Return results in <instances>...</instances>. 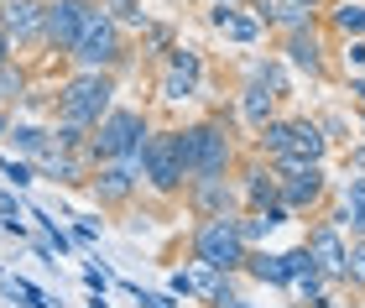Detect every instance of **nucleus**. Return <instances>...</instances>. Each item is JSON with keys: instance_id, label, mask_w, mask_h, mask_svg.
I'll return each mask as SVG.
<instances>
[{"instance_id": "obj_1", "label": "nucleus", "mask_w": 365, "mask_h": 308, "mask_svg": "<svg viewBox=\"0 0 365 308\" xmlns=\"http://www.w3.org/2000/svg\"><path fill=\"white\" fill-rule=\"evenodd\" d=\"M146 141H152V125H146L141 110H125V105H110L99 115L94 136H89V157L94 162H115V157H141Z\"/></svg>"}, {"instance_id": "obj_2", "label": "nucleus", "mask_w": 365, "mask_h": 308, "mask_svg": "<svg viewBox=\"0 0 365 308\" xmlns=\"http://www.w3.org/2000/svg\"><path fill=\"white\" fill-rule=\"evenodd\" d=\"M178 152H182V173L193 178H225L230 162H235V147H230L220 120H198L188 131H178Z\"/></svg>"}, {"instance_id": "obj_3", "label": "nucleus", "mask_w": 365, "mask_h": 308, "mask_svg": "<svg viewBox=\"0 0 365 308\" xmlns=\"http://www.w3.org/2000/svg\"><path fill=\"white\" fill-rule=\"evenodd\" d=\"M245 256H251V246H245L235 215H209L193 230V262H204L214 272H245Z\"/></svg>"}, {"instance_id": "obj_4", "label": "nucleus", "mask_w": 365, "mask_h": 308, "mask_svg": "<svg viewBox=\"0 0 365 308\" xmlns=\"http://www.w3.org/2000/svg\"><path fill=\"white\" fill-rule=\"evenodd\" d=\"M73 63H78V73H110L115 63L125 58V37H120V21L105 11V6H94V16H89V26H84V37L73 42V53H68Z\"/></svg>"}, {"instance_id": "obj_5", "label": "nucleus", "mask_w": 365, "mask_h": 308, "mask_svg": "<svg viewBox=\"0 0 365 308\" xmlns=\"http://www.w3.org/2000/svg\"><path fill=\"white\" fill-rule=\"evenodd\" d=\"M110 94H115V84H110V73H78V78H68V84L58 89V120H73V125H99V115L110 110Z\"/></svg>"}, {"instance_id": "obj_6", "label": "nucleus", "mask_w": 365, "mask_h": 308, "mask_svg": "<svg viewBox=\"0 0 365 308\" xmlns=\"http://www.w3.org/2000/svg\"><path fill=\"white\" fill-rule=\"evenodd\" d=\"M141 178H146L157 193H182L188 173H182L178 131H152V141H146V162H141Z\"/></svg>"}, {"instance_id": "obj_7", "label": "nucleus", "mask_w": 365, "mask_h": 308, "mask_svg": "<svg viewBox=\"0 0 365 308\" xmlns=\"http://www.w3.org/2000/svg\"><path fill=\"white\" fill-rule=\"evenodd\" d=\"M94 16V0H47V21H42V42L53 53H73V42L84 37Z\"/></svg>"}, {"instance_id": "obj_8", "label": "nucleus", "mask_w": 365, "mask_h": 308, "mask_svg": "<svg viewBox=\"0 0 365 308\" xmlns=\"http://www.w3.org/2000/svg\"><path fill=\"white\" fill-rule=\"evenodd\" d=\"M141 162H146V152H141V157L99 162V173L89 178V183H94V199H99V204H125L130 193H136V183H141Z\"/></svg>"}, {"instance_id": "obj_9", "label": "nucleus", "mask_w": 365, "mask_h": 308, "mask_svg": "<svg viewBox=\"0 0 365 308\" xmlns=\"http://www.w3.org/2000/svg\"><path fill=\"white\" fill-rule=\"evenodd\" d=\"M42 21H47V0H6L0 6V26H6L11 47L42 42Z\"/></svg>"}, {"instance_id": "obj_10", "label": "nucleus", "mask_w": 365, "mask_h": 308, "mask_svg": "<svg viewBox=\"0 0 365 308\" xmlns=\"http://www.w3.org/2000/svg\"><path fill=\"white\" fill-rule=\"evenodd\" d=\"M308 256H313V267H319L329 282H344V256H350V246H344V235H339V225H334V220L313 225V235H308Z\"/></svg>"}, {"instance_id": "obj_11", "label": "nucleus", "mask_w": 365, "mask_h": 308, "mask_svg": "<svg viewBox=\"0 0 365 308\" xmlns=\"http://www.w3.org/2000/svg\"><path fill=\"white\" fill-rule=\"evenodd\" d=\"M324 199V168L313 162V168H303V173H292V178H282V209H308V204H319Z\"/></svg>"}, {"instance_id": "obj_12", "label": "nucleus", "mask_w": 365, "mask_h": 308, "mask_svg": "<svg viewBox=\"0 0 365 308\" xmlns=\"http://www.w3.org/2000/svg\"><path fill=\"white\" fill-rule=\"evenodd\" d=\"M209 26L220 31V37H230V42H256L267 21H261L256 11H245V6H220V11L209 16Z\"/></svg>"}, {"instance_id": "obj_13", "label": "nucleus", "mask_w": 365, "mask_h": 308, "mask_svg": "<svg viewBox=\"0 0 365 308\" xmlns=\"http://www.w3.org/2000/svg\"><path fill=\"white\" fill-rule=\"evenodd\" d=\"M188 199H193V209L198 215H230V209H235V188L225 183V178H193L188 183Z\"/></svg>"}, {"instance_id": "obj_14", "label": "nucleus", "mask_w": 365, "mask_h": 308, "mask_svg": "<svg viewBox=\"0 0 365 308\" xmlns=\"http://www.w3.org/2000/svg\"><path fill=\"white\" fill-rule=\"evenodd\" d=\"M245 204L251 209H272V204H282V178H277V168H245Z\"/></svg>"}, {"instance_id": "obj_15", "label": "nucleus", "mask_w": 365, "mask_h": 308, "mask_svg": "<svg viewBox=\"0 0 365 308\" xmlns=\"http://www.w3.org/2000/svg\"><path fill=\"white\" fill-rule=\"evenodd\" d=\"M256 16L287 26V31H308L313 26V6H303V0H256Z\"/></svg>"}, {"instance_id": "obj_16", "label": "nucleus", "mask_w": 365, "mask_h": 308, "mask_svg": "<svg viewBox=\"0 0 365 308\" xmlns=\"http://www.w3.org/2000/svg\"><path fill=\"white\" fill-rule=\"evenodd\" d=\"M272 110H277V94L261 89L256 78H251V84L240 89V115H245V125H251V131H261V125L272 120Z\"/></svg>"}, {"instance_id": "obj_17", "label": "nucleus", "mask_w": 365, "mask_h": 308, "mask_svg": "<svg viewBox=\"0 0 365 308\" xmlns=\"http://www.w3.org/2000/svg\"><path fill=\"white\" fill-rule=\"evenodd\" d=\"M287 152H297L303 162H324V152H329L324 125H313V120H292V147H287Z\"/></svg>"}, {"instance_id": "obj_18", "label": "nucleus", "mask_w": 365, "mask_h": 308, "mask_svg": "<svg viewBox=\"0 0 365 308\" xmlns=\"http://www.w3.org/2000/svg\"><path fill=\"white\" fill-rule=\"evenodd\" d=\"M287 58H292V68L324 73V53H319V37H313V26H308V31H287Z\"/></svg>"}, {"instance_id": "obj_19", "label": "nucleus", "mask_w": 365, "mask_h": 308, "mask_svg": "<svg viewBox=\"0 0 365 308\" xmlns=\"http://www.w3.org/2000/svg\"><path fill=\"white\" fill-rule=\"evenodd\" d=\"M37 173L53 178V183H84V162L73 152H42L37 157Z\"/></svg>"}, {"instance_id": "obj_20", "label": "nucleus", "mask_w": 365, "mask_h": 308, "mask_svg": "<svg viewBox=\"0 0 365 308\" xmlns=\"http://www.w3.org/2000/svg\"><path fill=\"white\" fill-rule=\"evenodd\" d=\"M245 272H251L256 282H267V287H287V267H282V256L251 251V256H245Z\"/></svg>"}, {"instance_id": "obj_21", "label": "nucleus", "mask_w": 365, "mask_h": 308, "mask_svg": "<svg viewBox=\"0 0 365 308\" xmlns=\"http://www.w3.org/2000/svg\"><path fill=\"white\" fill-rule=\"evenodd\" d=\"M334 225H350L355 235H365V178H355V183L344 188V209H339Z\"/></svg>"}, {"instance_id": "obj_22", "label": "nucleus", "mask_w": 365, "mask_h": 308, "mask_svg": "<svg viewBox=\"0 0 365 308\" xmlns=\"http://www.w3.org/2000/svg\"><path fill=\"white\" fill-rule=\"evenodd\" d=\"M31 220H37V235H42V240H47V246H53L58 256H68V251H73V235H68V230H63V225H58V220H47V215H42V209H31Z\"/></svg>"}, {"instance_id": "obj_23", "label": "nucleus", "mask_w": 365, "mask_h": 308, "mask_svg": "<svg viewBox=\"0 0 365 308\" xmlns=\"http://www.w3.org/2000/svg\"><path fill=\"white\" fill-rule=\"evenodd\" d=\"M292 147V120H267V125H261V152H267V157H277V152H287Z\"/></svg>"}, {"instance_id": "obj_24", "label": "nucleus", "mask_w": 365, "mask_h": 308, "mask_svg": "<svg viewBox=\"0 0 365 308\" xmlns=\"http://www.w3.org/2000/svg\"><path fill=\"white\" fill-rule=\"evenodd\" d=\"M16 152H26V157L53 152V131H42V125H16Z\"/></svg>"}, {"instance_id": "obj_25", "label": "nucleus", "mask_w": 365, "mask_h": 308, "mask_svg": "<svg viewBox=\"0 0 365 308\" xmlns=\"http://www.w3.org/2000/svg\"><path fill=\"white\" fill-rule=\"evenodd\" d=\"M193 94H198V78H188V73H162V100H168V105H182V100H193Z\"/></svg>"}, {"instance_id": "obj_26", "label": "nucleus", "mask_w": 365, "mask_h": 308, "mask_svg": "<svg viewBox=\"0 0 365 308\" xmlns=\"http://www.w3.org/2000/svg\"><path fill=\"white\" fill-rule=\"evenodd\" d=\"M334 31H344V37H365V6H360V0H344V6L334 11Z\"/></svg>"}, {"instance_id": "obj_27", "label": "nucleus", "mask_w": 365, "mask_h": 308, "mask_svg": "<svg viewBox=\"0 0 365 308\" xmlns=\"http://www.w3.org/2000/svg\"><path fill=\"white\" fill-rule=\"evenodd\" d=\"M89 136V125H73V120H58L53 125V152H78Z\"/></svg>"}, {"instance_id": "obj_28", "label": "nucleus", "mask_w": 365, "mask_h": 308, "mask_svg": "<svg viewBox=\"0 0 365 308\" xmlns=\"http://www.w3.org/2000/svg\"><path fill=\"white\" fill-rule=\"evenodd\" d=\"M251 78H256L261 89H272L277 100L287 94V73H282V63H272V58H267V63H256V68H251Z\"/></svg>"}, {"instance_id": "obj_29", "label": "nucleus", "mask_w": 365, "mask_h": 308, "mask_svg": "<svg viewBox=\"0 0 365 308\" xmlns=\"http://www.w3.org/2000/svg\"><path fill=\"white\" fill-rule=\"evenodd\" d=\"M168 68H173V73H188V78H204V58H198L193 47H173V53H168Z\"/></svg>"}, {"instance_id": "obj_30", "label": "nucleus", "mask_w": 365, "mask_h": 308, "mask_svg": "<svg viewBox=\"0 0 365 308\" xmlns=\"http://www.w3.org/2000/svg\"><path fill=\"white\" fill-rule=\"evenodd\" d=\"M0 225H6L11 235H26V225H21V199H16V193H0Z\"/></svg>"}, {"instance_id": "obj_31", "label": "nucleus", "mask_w": 365, "mask_h": 308, "mask_svg": "<svg viewBox=\"0 0 365 308\" xmlns=\"http://www.w3.org/2000/svg\"><path fill=\"white\" fill-rule=\"evenodd\" d=\"M344 282H355V287H365V235L350 246V256H344Z\"/></svg>"}, {"instance_id": "obj_32", "label": "nucleus", "mask_w": 365, "mask_h": 308, "mask_svg": "<svg viewBox=\"0 0 365 308\" xmlns=\"http://www.w3.org/2000/svg\"><path fill=\"white\" fill-rule=\"evenodd\" d=\"M105 11H110L115 21H120V26H146V11L136 6V0H110Z\"/></svg>"}, {"instance_id": "obj_33", "label": "nucleus", "mask_w": 365, "mask_h": 308, "mask_svg": "<svg viewBox=\"0 0 365 308\" xmlns=\"http://www.w3.org/2000/svg\"><path fill=\"white\" fill-rule=\"evenodd\" d=\"M282 267H287V282H297V277H308V272H319V267H313V256H308V246H297V251H287V256H282Z\"/></svg>"}, {"instance_id": "obj_34", "label": "nucleus", "mask_w": 365, "mask_h": 308, "mask_svg": "<svg viewBox=\"0 0 365 308\" xmlns=\"http://www.w3.org/2000/svg\"><path fill=\"white\" fill-rule=\"evenodd\" d=\"M0 173H6L16 188H26L31 178H37V173H31V162H16V157H0Z\"/></svg>"}, {"instance_id": "obj_35", "label": "nucleus", "mask_w": 365, "mask_h": 308, "mask_svg": "<svg viewBox=\"0 0 365 308\" xmlns=\"http://www.w3.org/2000/svg\"><path fill=\"white\" fill-rule=\"evenodd\" d=\"M16 94H21V73L6 63V68H0V100H16Z\"/></svg>"}, {"instance_id": "obj_36", "label": "nucleus", "mask_w": 365, "mask_h": 308, "mask_svg": "<svg viewBox=\"0 0 365 308\" xmlns=\"http://www.w3.org/2000/svg\"><path fill=\"white\" fill-rule=\"evenodd\" d=\"M84 287H89V293H110V272H99V267H84Z\"/></svg>"}, {"instance_id": "obj_37", "label": "nucleus", "mask_w": 365, "mask_h": 308, "mask_svg": "<svg viewBox=\"0 0 365 308\" xmlns=\"http://www.w3.org/2000/svg\"><path fill=\"white\" fill-rule=\"evenodd\" d=\"M168 293H173V298H188V293H193V277H188V272H173V277H168Z\"/></svg>"}, {"instance_id": "obj_38", "label": "nucleus", "mask_w": 365, "mask_h": 308, "mask_svg": "<svg viewBox=\"0 0 365 308\" xmlns=\"http://www.w3.org/2000/svg\"><path fill=\"white\" fill-rule=\"evenodd\" d=\"M73 240H84V246L99 240V220H73Z\"/></svg>"}, {"instance_id": "obj_39", "label": "nucleus", "mask_w": 365, "mask_h": 308, "mask_svg": "<svg viewBox=\"0 0 365 308\" xmlns=\"http://www.w3.org/2000/svg\"><path fill=\"white\" fill-rule=\"evenodd\" d=\"M350 63H355V68H365V37L350 42Z\"/></svg>"}, {"instance_id": "obj_40", "label": "nucleus", "mask_w": 365, "mask_h": 308, "mask_svg": "<svg viewBox=\"0 0 365 308\" xmlns=\"http://www.w3.org/2000/svg\"><path fill=\"white\" fill-rule=\"evenodd\" d=\"M350 94H360V120H365V78H355V84H350Z\"/></svg>"}, {"instance_id": "obj_41", "label": "nucleus", "mask_w": 365, "mask_h": 308, "mask_svg": "<svg viewBox=\"0 0 365 308\" xmlns=\"http://www.w3.org/2000/svg\"><path fill=\"white\" fill-rule=\"evenodd\" d=\"M350 162H355V168H365V147H355V152H350Z\"/></svg>"}, {"instance_id": "obj_42", "label": "nucleus", "mask_w": 365, "mask_h": 308, "mask_svg": "<svg viewBox=\"0 0 365 308\" xmlns=\"http://www.w3.org/2000/svg\"><path fill=\"white\" fill-rule=\"evenodd\" d=\"M220 6H245V0H220Z\"/></svg>"}, {"instance_id": "obj_43", "label": "nucleus", "mask_w": 365, "mask_h": 308, "mask_svg": "<svg viewBox=\"0 0 365 308\" xmlns=\"http://www.w3.org/2000/svg\"><path fill=\"white\" fill-rule=\"evenodd\" d=\"M303 6H319V0H303Z\"/></svg>"}, {"instance_id": "obj_44", "label": "nucleus", "mask_w": 365, "mask_h": 308, "mask_svg": "<svg viewBox=\"0 0 365 308\" xmlns=\"http://www.w3.org/2000/svg\"><path fill=\"white\" fill-rule=\"evenodd\" d=\"M0 230H6V225H0Z\"/></svg>"}, {"instance_id": "obj_45", "label": "nucleus", "mask_w": 365, "mask_h": 308, "mask_svg": "<svg viewBox=\"0 0 365 308\" xmlns=\"http://www.w3.org/2000/svg\"><path fill=\"white\" fill-rule=\"evenodd\" d=\"M0 6H6V0H0Z\"/></svg>"}, {"instance_id": "obj_46", "label": "nucleus", "mask_w": 365, "mask_h": 308, "mask_svg": "<svg viewBox=\"0 0 365 308\" xmlns=\"http://www.w3.org/2000/svg\"><path fill=\"white\" fill-rule=\"evenodd\" d=\"M334 308H339V303H334Z\"/></svg>"}]
</instances>
